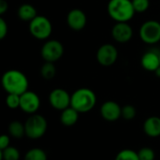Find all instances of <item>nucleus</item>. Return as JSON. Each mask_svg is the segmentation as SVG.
I'll return each mask as SVG.
<instances>
[{
  "label": "nucleus",
  "instance_id": "obj_1",
  "mask_svg": "<svg viewBox=\"0 0 160 160\" xmlns=\"http://www.w3.org/2000/svg\"><path fill=\"white\" fill-rule=\"evenodd\" d=\"M2 86L8 94L22 95L28 90V79L20 70L9 69L6 71L1 79Z\"/></svg>",
  "mask_w": 160,
  "mask_h": 160
},
{
  "label": "nucleus",
  "instance_id": "obj_2",
  "mask_svg": "<svg viewBox=\"0 0 160 160\" xmlns=\"http://www.w3.org/2000/svg\"><path fill=\"white\" fill-rule=\"evenodd\" d=\"M107 10L109 16L116 22H128L135 14L132 0H110Z\"/></svg>",
  "mask_w": 160,
  "mask_h": 160
},
{
  "label": "nucleus",
  "instance_id": "obj_3",
  "mask_svg": "<svg viewBox=\"0 0 160 160\" xmlns=\"http://www.w3.org/2000/svg\"><path fill=\"white\" fill-rule=\"evenodd\" d=\"M97 103L95 92L89 88L77 89L71 95L70 106L80 113H85L94 109Z\"/></svg>",
  "mask_w": 160,
  "mask_h": 160
},
{
  "label": "nucleus",
  "instance_id": "obj_4",
  "mask_svg": "<svg viewBox=\"0 0 160 160\" xmlns=\"http://www.w3.org/2000/svg\"><path fill=\"white\" fill-rule=\"evenodd\" d=\"M25 136L31 140H38L44 136L47 131L48 123L41 114H31L24 123Z\"/></svg>",
  "mask_w": 160,
  "mask_h": 160
},
{
  "label": "nucleus",
  "instance_id": "obj_5",
  "mask_svg": "<svg viewBox=\"0 0 160 160\" xmlns=\"http://www.w3.org/2000/svg\"><path fill=\"white\" fill-rule=\"evenodd\" d=\"M29 32L37 39H47L52 32V22L47 17L38 15L29 22Z\"/></svg>",
  "mask_w": 160,
  "mask_h": 160
},
{
  "label": "nucleus",
  "instance_id": "obj_6",
  "mask_svg": "<svg viewBox=\"0 0 160 160\" xmlns=\"http://www.w3.org/2000/svg\"><path fill=\"white\" fill-rule=\"evenodd\" d=\"M141 39L146 44H156L160 41V22L155 20L144 22L139 31Z\"/></svg>",
  "mask_w": 160,
  "mask_h": 160
},
{
  "label": "nucleus",
  "instance_id": "obj_7",
  "mask_svg": "<svg viewBox=\"0 0 160 160\" xmlns=\"http://www.w3.org/2000/svg\"><path fill=\"white\" fill-rule=\"evenodd\" d=\"M40 53L45 62L54 63L63 56L64 46L60 41L56 39H51L44 43L41 48Z\"/></svg>",
  "mask_w": 160,
  "mask_h": 160
},
{
  "label": "nucleus",
  "instance_id": "obj_8",
  "mask_svg": "<svg viewBox=\"0 0 160 160\" xmlns=\"http://www.w3.org/2000/svg\"><path fill=\"white\" fill-rule=\"evenodd\" d=\"M118 58L116 47L111 43L101 45L97 52V60L103 67L112 66Z\"/></svg>",
  "mask_w": 160,
  "mask_h": 160
},
{
  "label": "nucleus",
  "instance_id": "obj_9",
  "mask_svg": "<svg viewBox=\"0 0 160 160\" xmlns=\"http://www.w3.org/2000/svg\"><path fill=\"white\" fill-rule=\"evenodd\" d=\"M49 103L53 109L62 112L65 109L70 107L71 96L65 89L56 88L50 93Z\"/></svg>",
  "mask_w": 160,
  "mask_h": 160
},
{
  "label": "nucleus",
  "instance_id": "obj_10",
  "mask_svg": "<svg viewBox=\"0 0 160 160\" xmlns=\"http://www.w3.org/2000/svg\"><path fill=\"white\" fill-rule=\"evenodd\" d=\"M40 107V98L33 91L27 90L22 95H21V105L20 109L25 113L34 114Z\"/></svg>",
  "mask_w": 160,
  "mask_h": 160
},
{
  "label": "nucleus",
  "instance_id": "obj_11",
  "mask_svg": "<svg viewBox=\"0 0 160 160\" xmlns=\"http://www.w3.org/2000/svg\"><path fill=\"white\" fill-rule=\"evenodd\" d=\"M100 114L102 118L108 122L117 121L122 117V107L115 101L108 100L101 105Z\"/></svg>",
  "mask_w": 160,
  "mask_h": 160
},
{
  "label": "nucleus",
  "instance_id": "obj_12",
  "mask_svg": "<svg viewBox=\"0 0 160 160\" xmlns=\"http://www.w3.org/2000/svg\"><path fill=\"white\" fill-rule=\"evenodd\" d=\"M67 22L69 28L73 31H81L85 27L87 18L82 9L73 8L68 12L67 16Z\"/></svg>",
  "mask_w": 160,
  "mask_h": 160
},
{
  "label": "nucleus",
  "instance_id": "obj_13",
  "mask_svg": "<svg viewBox=\"0 0 160 160\" xmlns=\"http://www.w3.org/2000/svg\"><path fill=\"white\" fill-rule=\"evenodd\" d=\"M113 39L119 43H126L132 38L133 29L128 22H116L112 28Z\"/></svg>",
  "mask_w": 160,
  "mask_h": 160
},
{
  "label": "nucleus",
  "instance_id": "obj_14",
  "mask_svg": "<svg viewBox=\"0 0 160 160\" xmlns=\"http://www.w3.org/2000/svg\"><path fill=\"white\" fill-rule=\"evenodd\" d=\"M141 64L145 70L156 72L160 68L159 52L156 51L146 52L141 59Z\"/></svg>",
  "mask_w": 160,
  "mask_h": 160
},
{
  "label": "nucleus",
  "instance_id": "obj_15",
  "mask_svg": "<svg viewBox=\"0 0 160 160\" xmlns=\"http://www.w3.org/2000/svg\"><path fill=\"white\" fill-rule=\"evenodd\" d=\"M144 133L151 137L157 138L160 136V117L158 116H150L148 117L143 124Z\"/></svg>",
  "mask_w": 160,
  "mask_h": 160
},
{
  "label": "nucleus",
  "instance_id": "obj_16",
  "mask_svg": "<svg viewBox=\"0 0 160 160\" xmlns=\"http://www.w3.org/2000/svg\"><path fill=\"white\" fill-rule=\"evenodd\" d=\"M79 112L73 109L71 106L65 109L61 112L60 121L63 126L65 127H72L74 126L79 120Z\"/></svg>",
  "mask_w": 160,
  "mask_h": 160
},
{
  "label": "nucleus",
  "instance_id": "obj_17",
  "mask_svg": "<svg viewBox=\"0 0 160 160\" xmlns=\"http://www.w3.org/2000/svg\"><path fill=\"white\" fill-rule=\"evenodd\" d=\"M38 16L37 9L30 4H22L18 8V17L24 22H31Z\"/></svg>",
  "mask_w": 160,
  "mask_h": 160
},
{
  "label": "nucleus",
  "instance_id": "obj_18",
  "mask_svg": "<svg viewBox=\"0 0 160 160\" xmlns=\"http://www.w3.org/2000/svg\"><path fill=\"white\" fill-rule=\"evenodd\" d=\"M8 134L15 139H22L23 136H25V128L24 124H22L20 121H12L9 123L8 128Z\"/></svg>",
  "mask_w": 160,
  "mask_h": 160
},
{
  "label": "nucleus",
  "instance_id": "obj_19",
  "mask_svg": "<svg viewBox=\"0 0 160 160\" xmlns=\"http://www.w3.org/2000/svg\"><path fill=\"white\" fill-rule=\"evenodd\" d=\"M21 155L17 148L13 146H8L3 150H0L1 160H20Z\"/></svg>",
  "mask_w": 160,
  "mask_h": 160
},
{
  "label": "nucleus",
  "instance_id": "obj_20",
  "mask_svg": "<svg viewBox=\"0 0 160 160\" xmlns=\"http://www.w3.org/2000/svg\"><path fill=\"white\" fill-rule=\"evenodd\" d=\"M23 160H48V158L44 150L40 148H32L25 153Z\"/></svg>",
  "mask_w": 160,
  "mask_h": 160
},
{
  "label": "nucleus",
  "instance_id": "obj_21",
  "mask_svg": "<svg viewBox=\"0 0 160 160\" xmlns=\"http://www.w3.org/2000/svg\"><path fill=\"white\" fill-rule=\"evenodd\" d=\"M56 74V68L54 63L45 62L40 68V75L45 80H52Z\"/></svg>",
  "mask_w": 160,
  "mask_h": 160
},
{
  "label": "nucleus",
  "instance_id": "obj_22",
  "mask_svg": "<svg viewBox=\"0 0 160 160\" xmlns=\"http://www.w3.org/2000/svg\"><path fill=\"white\" fill-rule=\"evenodd\" d=\"M114 160H140V158L138 152L131 149H124L116 155Z\"/></svg>",
  "mask_w": 160,
  "mask_h": 160
},
{
  "label": "nucleus",
  "instance_id": "obj_23",
  "mask_svg": "<svg viewBox=\"0 0 160 160\" xmlns=\"http://www.w3.org/2000/svg\"><path fill=\"white\" fill-rule=\"evenodd\" d=\"M6 104L11 110H15V109L20 108L21 96L16 95V94H8V96L6 98Z\"/></svg>",
  "mask_w": 160,
  "mask_h": 160
},
{
  "label": "nucleus",
  "instance_id": "obj_24",
  "mask_svg": "<svg viewBox=\"0 0 160 160\" xmlns=\"http://www.w3.org/2000/svg\"><path fill=\"white\" fill-rule=\"evenodd\" d=\"M137 111L136 108L132 105H125L122 107V118L125 120H132L136 117Z\"/></svg>",
  "mask_w": 160,
  "mask_h": 160
},
{
  "label": "nucleus",
  "instance_id": "obj_25",
  "mask_svg": "<svg viewBox=\"0 0 160 160\" xmlns=\"http://www.w3.org/2000/svg\"><path fill=\"white\" fill-rule=\"evenodd\" d=\"M140 160H155L156 154L155 151L150 147H143L138 152Z\"/></svg>",
  "mask_w": 160,
  "mask_h": 160
},
{
  "label": "nucleus",
  "instance_id": "obj_26",
  "mask_svg": "<svg viewBox=\"0 0 160 160\" xmlns=\"http://www.w3.org/2000/svg\"><path fill=\"white\" fill-rule=\"evenodd\" d=\"M135 12H144L150 7V0H132Z\"/></svg>",
  "mask_w": 160,
  "mask_h": 160
},
{
  "label": "nucleus",
  "instance_id": "obj_27",
  "mask_svg": "<svg viewBox=\"0 0 160 160\" xmlns=\"http://www.w3.org/2000/svg\"><path fill=\"white\" fill-rule=\"evenodd\" d=\"M8 27L7 22L3 18H0V38L1 39L6 38V36L8 35Z\"/></svg>",
  "mask_w": 160,
  "mask_h": 160
},
{
  "label": "nucleus",
  "instance_id": "obj_28",
  "mask_svg": "<svg viewBox=\"0 0 160 160\" xmlns=\"http://www.w3.org/2000/svg\"><path fill=\"white\" fill-rule=\"evenodd\" d=\"M9 142H10V139L8 135H2L0 137V150H3L7 147L9 146Z\"/></svg>",
  "mask_w": 160,
  "mask_h": 160
},
{
  "label": "nucleus",
  "instance_id": "obj_29",
  "mask_svg": "<svg viewBox=\"0 0 160 160\" xmlns=\"http://www.w3.org/2000/svg\"><path fill=\"white\" fill-rule=\"evenodd\" d=\"M8 9V3L6 0H0V14L6 13Z\"/></svg>",
  "mask_w": 160,
  "mask_h": 160
},
{
  "label": "nucleus",
  "instance_id": "obj_30",
  "mask_svg": "<svg viewBox=\"0 0 160 160\" xmlns=\"http://www.w3.org/2000/svg\"><path fill=\"white\" fill-rule=\"evenodd\" d=\"M159 57H160V52H159Z\"/></svg>",
  "mask_w": 160,
  "mask_h": 160
}]
</instances>
